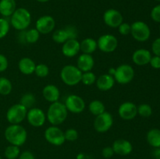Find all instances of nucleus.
Instances as JSON below:
<instances>
[{"instance_id": "4c0bfd02", "label": "nucleus", "mask_w": 160, "mask_h": 159, "mask_svg": "<svg viewBox=\"0 0 160 159\" xmlns=\"http://www.w3.org/2000/svg\"><path fill=\"white\" fill-rule=\"evenodd\" d=\"M150 16H151V18L153 21L160 23V4L152 8Z\"/></svg>"}, {"instance_id": "9d476101", "label": "nucleus", "mask_w": 160, "mask_h": 159, "mask_svg": "<svg viewBox=\"0 0 160 159\" xmlns=\"http://www.w3.org/2000/svg\"><path fill=\"white\" fill-rule=\"evenodd\" d=\"M98 48L105 53H111L116 51L118 47V39L111 34H105L100 36L97 40Z\"/></svg>"}, {"instance_id": "a18cd8bd", "label": "nucleus", "mask_w": 160, "mask_h": 159, "mask_svg": "<svg viewBox=\"0 0 160 159\" xmlns=\"http://www.w3.org/2000/svg\"><path fill=\"white\" fill-rule=\"evenodd\" d=\"M115 71H116V68H110L109 70V71H108V74H109V75H111V76H113V75H114V73H115Z\"/></svg>"}, {"instance_id": "1a4fd4ad", "label": "nucleus", "mask_w": 160, "mask_h": 159, "mask_svg": "<svg viewBox=\"0 0 160 159\" xmlns=\"http://www.w3.org/2000/svg\"><path fill=\"white\" fill-rule=\"evenodd\" d=\"M45 140L54 146H61L66 142L64 132L57 126H50L44 132Z\"/></svg>"}, {"instance_id": "ddd939ff", "label": "nucleus", "mask_w": 160, "mask_h": 159, "mask_svg": "<svg viewBox=\"0 0 160 159\" xmlns=\"http://www.w3.org/2000/svg\"><path fill=\"white\" fill-rule=\"evenodd\" d=\"M26 119L33 127H42L46 121V114L40 108L33 107L28 109Z\"/></svg>"}, {"instance_id": "f03ea898", "label": "nucleus", "mask_w": 160, "mask_h": 159, "mask_svg": "<svg viewBox=\"0 0 160 159\" xmlns=\"http://www.w3.org/2000/svg\"><path fill=\"white\" fill-rule=\"evenodd\" d=\"M68 116V111L64 103L60 101L51 103L46 113V118L52 126L62 124Z\"/></svg>"}, {"instance_id": "5701e85b", "label": "nucleus", "mask_w": 160, "mask_h": 159, "mask_svg": "<svg viewBox=\"0 0 160 159\" xmlns=\"http://www.w3.org/2000/svg\"><path fill=\"white\" fill-rule=\"evenodd\" d=\"M36 63L29 57H23L18 62V69L23 75H31L34 73Z\"/></svg>"}, {"instance_id": "8fccbe9b", "label": "nucleus", "mask_w": 160, "mask_h": 159, "mask_svg": "<svg viewBox=\"0 0 160 159\" xmlns=\"http://www.w3.org/2000/svg\"><path fill=\"white\" fill-rule=\"evenodd\" d=\"M159 32H160V27H159Z\"/></svg>"}, {"instance_id": "49530a36", "label": "nucleus", "mask_w": 160, "mask_h": 159, "mask_svg": "<svg viewBox=\"0 0 160 159\" xmlns=\"http://www.w3.org/2000/svg\"><path fill=\"white\" fill-rule=\"evenodd\" d=\"M36 1L41 3H45V2H48L49 0H36Z\"/></svg>"}, {"instance_id": "a211bd4d", "label": "nucleus", "mask_w": 160, "mask_h": 159, "mask_svg": "<svg viewBox=\"0 0 160 159\" xmlns=\"http://www.w3.org/2000/svg\"><path fill=\"white\" fill-rule=\"evenodd\" d=\"M114 153L120 156H127L133 151V145L126 139H118L113 142L112 145Z\"/></svg>"}, {"instance_id": "f257e3e1", "label": "nucleus", "mask_w": 160, "mask_h": 159, "mask_svg": "<svg viewBox=\"0 0 160 159\" xmlns=\"http://www.w3.org/2000/svg\"><path fill=\"white\" fill-rule=\"evenodd\" d=\"M4 136L9 144L21 147L26 143L28 132L20 124H10L5 129Z\"/></svg>"}, {"instance_id": "37998d69", "label": "nucleus", "mask_w": 160, "mask_h": 159, "mask_svg": "<svg viewBox=\"0 0 160 159\" xmlns=\"http://www.w3.org/2000/svg\"><path fill=\"white\" fill-rule=\"evenodd\" d=\"M18 159H35V157L31 151H24L20 153Z\"/></svg>"}, {"instance_id": "412c9836", "label": "nucleus", "mask_w": 160, "mask_h": 159, "mask_svg": "<svg viewBox=\"0 0 160 159\" xmlns=\"http://www.w3.org/2000/svg\"><path fill=\"white\" fill-rule=\"evenodd\" d=\"M42 96L48 102H56L60 98V90L54 84H47L42 89Z\"/></svg>"}, {"instance_id": "09e8293b", "label": "nucleus", "mask_w": 160, "mask_h": 159, "mask_svg": "<svg viewBox=\"0 0 160 159\" xmlns=\"http://www.w3.org/2000/svg\"><path fill=\"white\" fill-rule=\"evenodd\" d=\"M156 1H158V2H160V0H156Z\"/></svg>"}, {"instance_id": "c9c22d12", "label": "nucleus", "mask_w": 160, "mask_h": 159, "mask_svg": "<svg viewBox=\"0 0 160 159\" xmlns=\"http://www.w3.org/2000/svg\"><path fill=\"white\" fill-rule=\"evenodd\" d=\"M64 136H65L66 141L73 142L78 140L79 133H78V131L74 128H69L64 132Z\"/></svg>"}, {"instance_id": "cd10ccee", "label": "nucleus", "mask_w": 160, "mask_h": 159, "mask_svg": "<svg viewBox=\"0 0 160 159\" xmlns=\"http://www.w3.org/2000/svg\"><path fill=\"white\" fill-rule=\"evenodd\" d=\"M12 84L10 80L5 76L0 77V94L3 96L9 95L12 92Z\"/></svg>"}, {"instance_id": "e433bc0d", "label": "nucleus", "mask_w": 160, "mask_h": 159, "mask_svg": "<svg viewBox=\"0 0 160 159\" xmlns=\"http://www.w3.org/2000/svg\"><path fill=\"white\" fill-rule=\"evenodd\" d=\"M117 28H118L119 33L121 35L128 36V34H131V26L130 23H126V22H123Z\"/></svg>"}, {"instance_id": "a878e982", "label": "nucleus", "mask_w": 160, "mask_h": 159, "mask_svg": "<svg viewBox=\"0 0 160 159\" xmlns=\"http://www.w3.org/2000/svg\"><path fill=\"white\" fill-rule=\"evenodd\" d=\"M146 140L148 144L152 147H160V129L157 128L150 129L147 132Z\"/></svg>"}, {"instance_id": "b1692460", "label": "nucleus", "mask_w": 160, "mask_h": 159, "mask_svg": "<svg viewBox=\"0 0 160 159\" xmlns=\"http://www.w3.org/2000/svg\"><path fill=\"white\" fill-rule=\"evenodd\" d=\"M16 9V0H0V15L2 17H10Z\"/></svg>"}, {"instance_id": "7ed1b4c3", "label": "nucleus", "mask_w": 160, "mask_h": 159, "mask_svg": "<svg viewBox=\"0 0 160 159\" xmlns=\"http://www.w3.org/2000/svg\"><path fill=\"white\" fill-rule=\"evenodd\" d=\"M10 26L19 31H25L31 23V14L26 8H17L10 17Z\"/></svg>"}, {"instance_id": "9b49d317", "label": "nucleus", "mask_w": 160, "mask_h": 159, "mask_svg": "<svg viewBox=\"0 0 160 159\" xmlns=\"http://www.w3.org/2000/svg\"><path fill=\"white\" fill-rule=\"evenodd\" d=\"M112 125H113V117L112 114L106 111L95 116L94 120V128L96 132L100 133L108 132L112 128Z\"/></svg>"}, {"instance_id": "de8ad7c7", "label": "nucleus", "mask_w": 160, "mask_h": 159, "mask_svg": "<svg viewBox=\"0 0 160 159\" xmlns=\"http://www.w3.org/2000/svg\"><path fill=\"white\" fill-rule=\"evenodd\" d=\"M0 159H2V157H1V155H0Z\"/></svg>"}, {"instance_id": "4be33fe9", "label": "nucleus", "mask_w": 160, "mask_h": 159, "mask_svg": "<svg viewBox=\"0 0 160 159\" xmlns=\"http://www.w3.org/2000/svg\"><path fill=\"white\" fill-rule=\"evenodd\" d=\"M115 83L116 81L113 76L108 73H105L97 77L95 84L97 88L101 91H108L114 87Z\"/></svg>"}, {"instance_id": "dca6fc26", "label": "nucleus", "mask_w": 160, "mask_h": 159, "mask_svg": "<svg viewBox=\"0 0 160 159\" xmlns=\"http://www.w3.org/2000/svg\"><path fill=\"white\" fill-rule=\"evenodd\" d=\"M119 116L123 120H132L138 115V106L131 101L123 102L118 108Z\"/></svg>"}, {"instance_id": "c85d7f7f", "label": "nucleus", "mask_w": 160, "mask_h": 159, "mask_svg": "<svg viewBox=\"0 0 160 159\" xmlns=\"http://www.w3.org/2000/svg\"><path fill=\"white\" fill-rule=\"evenodd\" d=\"M40 34L36 28L25 30V42L26 44H35L39 40Z\"/></svg>"}, {"instance_id": "a19ab883", "label": "nucleus", "mask_w": 160, "mask_h": 159, "mask_svg": "<svg viewBox=\"0 0 160 159\" xmlns=\"http://www.w3.org/2000/svg\"><path fill=\"white\" fill-rule=\"evenodd\" d=\"M114 154H115V153H114V151L113 149H112V146L106 147L103 148L102 151V155L103 157H105V158L106 159L110 158V157H112Z\"/></svg>"}, {"instance_id": "72a5a7b5", "label": "nucleus", "mask_w": 160, "mask_h": 159, "mask_svg": "<svg viewBox=\"0 0 160 159\" xmlns=\"http://www.w3.org/2000/svg\"><path fill=\"white\" fill-rule=\"evenodd\" d=\"M10 29V23L5 17H0V39L6 37Z\"/></svg>"}, {"instance_id": "0eeeda50", "label": "nucleus", "mask_w": 160, "mask_h": 159, "mask_svg": "<svg viewBox=\"0 0 160 159\" xmlns=\"http://www.w3.org/2000/svg\"><path fill=\"white\" fill-rule=\"evenodd\" d=\"M28 109L21 104H14L6 112V119L10 124H20L26 119Z\"/></svg>"}, {"instance_id": "7c9ffc66", "label": "nucleus", "mask_w": 160, "mask_h": 159, "mask_svg": "<svg viewBox=\"0 0 160 159\" xmlns=\"http://www.w3.org/2000/svg\"><path fill=\"white\" fill-rule=\"evenodd\" d=\"M20 154V147L15 145H9L4 151V155L6 159H17Z\"/></svg>"}, {"instance_id": "c756f323", "label": "nucleus", "mask_w": 160, "mask_h": 159, "mask_svg": "<svg viewBox=\"0 0 160 159\" xmlns=\"http://www.w3.org/2000/svg\"><path fill=\"white\" fill-rule=\"evenodd\" d=\"M35 103H36L35 96H34L32 93H30V92L22 95L20 101V104H21L22 105L24 106L28 110L34 107Z\"/></svg>"}, {"instance_id": "bb28decb", "label": "nucleus", "mask_w": 160, "mask_h": 159, "mask_svg": "<svg viewBox=\"0 0 160 159\" xmlns=\"http://www.w3.org/2000/svg\"><path fill=\"white\" fill-rule=\"evenodd\" d=\"M88 110L90 113H92L95 116H97L106 112V106L102 101L99 100H94L89 103Z\"/></svg>"}, {"instance_id": "f8f14e48", "label": "nucleus", "mask_w": 160, "mask_h": 159, "mask_svg": "<svg viewBox=\"0 0 160 159\" xmlns=\"http://www.w3.org/2000/svg\"><path fill=\"white\" fill-rule=\"evenodd\" d=\"M68 112L73 114H80L85 109L86 104L81 96L77 94H70L67 97L64 102Z\"/></svg>"}, {"instance_id": "473e14b6", "label": "nucleus", "mask_w": 160, "mask_h": 159, "mask_svg": "<svg viewBox=\"0 0 160 159\" xmlns=\"http://www.w3.org/2000/svg\"><path fill=\"white\" fill-rule=\"evenodd\" d=\"M138 115L143 118H148L152 115V108L148 104H141L138 106Z\"/></svg>"}, {"instance_id": "aec40b11", "label": "nucleus", "mask_w": 160, "mask_h": 159, "mask_svg": "<svg viewBox=\"0 0 160 159\" xmlns=\"http://www.w3.org/2000/svg\"><path fill=\"white\" fill-rule=\"evenodd\" d=\"M95 65V59L92 55L82 54L80 55L77 61V66L82 73L92 71Z\"/></svg>"}, {"instance_id": "c03bdc74", "label": "nucleus", "mask_w": 160, "mask_h": 159, "mask_svg": "<svg viewBox=\"0 0 160 159\" xmlns=\"http://www.w3.org/2000/svg\"><path fill=\"white\" fill-rule=\"evenodd\" d=\"M152 155L154 157V159H160V147L154 148L152 151Z\"/></svg>"}, {"instance_id": "393cba45", "label": "nucleus", "mask_w": 160, "mask_h": 159, "mask_svg": "<svg viewBox=\"0 0 160 159\" xmlns=\"http://www.w3.org/2000/svg\"><path fill=\"white\" fill-rule=\"evenodd\" d=\"M80 48L82 53L92 55L98 49L97 41L92 37H86L80 42Z\"/></svg>"}, {"instance_id": "423d86ee", "label": "nucleus", "mask_w": 160, "mask_h": 159, "mask_svg": "<svg viewBox=\"0 0 160 159\" xmlns=\"http://www.w3.org/2000/svg\"><path fill=\"white\" fill-rule=\"evenodd\" d=\"M135 71L129 64H121L116 68L113 77L119 84H128L134 80Z\"/></svg>"}, {"instance_id": "3c124183", "label": "nucleus", "mask_w": 160, "mask_h": 159, "mask_svg": "<svg viewBox=\"0 0 160 159\" xmlns=\"http://www.w3.org/2000/svg\"><path fill=\"white\" fill-rule=\"evenodd\" d=\"M131 159H134V158H131Z\"/></svg>"}, {"instance_id": "6ab92c4d", "label": "nucleus", "mask_w": 160, "mask_h": 159, "mask_svg": "<svg viewBox=\"0 0 160 159\" xmlns=\"http://www.w3.org/2000/svg\"><path fill=\"white\" fill-rule=\"evenodd\" d=\"M152 58V53L145 48H138L135 50L132 55V61L137 65H145L149 64Z\"/></svg>"}, {"instance_id": "39448f33", "label": "nucleus", "mask_w": 160, "mask_h": 159, "mask_svg": "<svg viewBox=\"0 0 160 159\" xmlns=\"http://www.w3.org/2000/svg\"><path fill=\"white\" fill-rule=\"evenodd\" d=\"M131 34L133 38L138 42H145L150 38L151 30L144 21L138 20L131 24Z\"/></svg>"}, {"instance_id": "79ce46f5", "label": "nucleus", "mask_w": 160, "mask_h": 159, "mask_svg": "<svg viewBox=\"0 0 160 159\" xmlns=\"http://www.w3.org/2000/svg\"><path fill=\"white\" fill-rule=\"evenodd\" d=\"M149 64L153 69L156 70H159L160 69V57L157 55L152 56L151 60H150Z\"/></svg>"}, {"instance_id": "2f4dec72", "label": "nucleus", "mask_w": 160, "mask_h": 159, "mask_svg": "<svg viewBox=\"0 0 160 159\" xmlns=\"http://www.w3.org/2000/svg\"><path fill=\"white\" fill-rule=\"evenodd\" d=\"M96 80V75L92 71H88L85 72V73H82L81 82L85 86H92V84H95Z\"/></svg>"}, {"instance_id": "4468645a", "label": "nucleus", "mask_w": 160, "mask_h": 159, "mask_svg": "<svg viewBox=\"0 0 160 159\" xmlns=\"http://www.w3.org/2000/svg\"><path fill=\"white\" fill-rule=\"evenodd\" d=\"M102 18L105 24L111 28H117L123 22V15L116 9H109L105 11Z\"/></svg>"}, {"instance_id": "f704fd0d", "label": "nucleus", "mask_w": 160, "mask_h": 159, "mask_svg": "<svg viewBox=\"0 0 160 159\" xmlns=\"http://www.w3.org/2000/svg\"><path fill=\"white\" fill-rule=\"evenodd\" d=\"M34 73L40 78H45L49 74V68L46 64L39 63L36 65Z\"/></svg>"}, {"instance_id": "20e7f679", "label": "nucleus", "mask_w": 160, "mask_h": 159, "mask_svg": "<svg viewBox=\"0 0 160 159\" xmlns=\"http://www.w3.org/2000/svg\"><path fill=\"white\" fill-rule=\"evenodd\" d=\"M82 72L74 65H66L60 71V78L67 86L73 87L78 85L81 81Z\"/></svg>"}, {"instance_id": "58836bf2", "label": "nucleus", "mask_w": 160, "mask_h": 159, "mask_svg": "<svg viewBox=\"0 0 160 159\" xmlns=\"http://www.w3.org/2000/svg\"><path fill=\"white\" fill-rule=\"evenodd\" d=\"M9 66L8 59L2 54H0V73L5 72Z\"/></svg>"}, {"instance_id": "ea45409f", "label": "nucleus", "mask_w": 160, "mask_h": 159, "mask_svg": "<svg viewBox=\"0 0 160 159\" xmlns=\"http://www.w3.org/2000/svg\"><path fill=\"white\" fill-rule=\"evenodd\" d=\"M152 51L155 55L160 57V37H158L156 40L153 41L152 44Z\"/></svg>"}, {"instance_id": "6e6552de", "label": "nucleus", "mask_w": 160, "mask_h": 159, "mask_svg": "<svg viewBox=\"0 0 160 159\" xmlns=\"http://www.w3.org/2000/svg\"><path fill=\"white\" fill-rule=\"evenodd\" d=\"M78 31L76 26L68 25L62 29H58L53 31L52 38L53 41L57 44H63L70 39L78 38Z\"/></svg>"}, {"instance_id": "2eb2a0df", "label": "nucleus", "mask_w": 160, "mask_h": 159, "mask_svg": "<svg viewBox=\"0 0 160 159\" xmlns=\"http://www.w3.org/2000/svg\"><path fill=\"white\" fill-rule=\"evenodd\" d=\"M56 27V20L52 16L44 15L39 17L35 23V28L41 34L53 32Z\"/></svg>"}, {"instance_id": "f3484780", "label": "nucleus", "mask_w": 160, "mask_h": 159, "mask_svg": "<svg viewBox=\"0 0 160 159\" xmlns=\"http://www.w3.org/2000/svg\"><path fill=\"white\" fill-rule=\"evenodd\" d=\"M61 51H62V55L66 57H75L81 51L80 41L78 39H70L62 44Z\"/></svg>"}]
</instances>
